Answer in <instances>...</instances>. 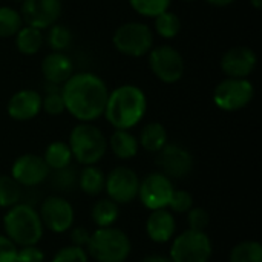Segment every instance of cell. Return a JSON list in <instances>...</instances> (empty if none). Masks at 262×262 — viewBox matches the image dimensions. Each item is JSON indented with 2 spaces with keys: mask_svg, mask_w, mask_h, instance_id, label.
I'll return each mask as SVG.
<instances>
[{
  "mask_svg": "<svg viewBox=\"0 0 262 262\" xmlns=\"http://www.w3.org/2000/svg\"><path fill=\"white\" fill-rule=\"evenodd\" d=\"M109 89L92 72H74L61 84L64 109L80 123H92L104 114Z\"/></svg>",
  "mask_w": 262,
  "mask_h": 262,
  "instance_id": "6da1fadb",
  "label": "cell"
},
{
  "mask_svg": "<svg viewBox=\"0 0 262 262\" xmlns=\"http://www.w3.org/2000/svg\"><path fill=\"white\" fill-rule=\"evenodd\" d=\"M147 111V97L143 89L135 84H121L109 92L104 117L107 123L121 130L135 127Z\"/></svg>",
  "mask_w": 262,
  "mask_h": 262,
  "instance_id": "7a4b0ae2",
  "label": "cell"
},
{
  "mask_svg": "<svg viewBox=\"0 0 262 262\" xmlns=\"http://www.w3.org/2000/svg\"><path fill=\"white\" fill-rule=\"evenodd\" d=\"M5 236L9 238L17 247L37 246L41 238L45 227L35 207L26 204H15L8 209L3 216Z\"/></svg>",
  "mask_w": 262,
  "mask_h": 262,
  "instance_id": "3957f363",
  "label": "cell"
},
{
  "mask_svg": "<svg viewBox=\"0 0 262 262\" xmlns=\"http://www.w3.org/2000/svg\"><path fill=\"white\" fill-rule=\"evenodd\" d=\"M68 146L75 160L81 166H95L107 150V138L100 127L92 123H78L69 134Z\"/></svg>",
  "mask_w": 262,
  "mask_h": 262,
  "instance_id": "277c9868",
  "label": "cell"
},
{
  "mask_svg": "<svg viewBox=\"0 0 262 262\" xmlns=\"http://www.w3.org/2000/svg\"><path fill=\"white\" fill-rule=\"evenodd\" d=\"M132 252L129 236L117 227H101L91 233L86 253L97 262H124Z\"/></svg>",
  "mask_w": 262,
  "mask_h": 262,
  "instance_id": "5b68a950",
  "label": "cell"
},
{
  "mask_svg": "<svg viewBox=\"0 0 262 262\" xmlns=\"http://www.w3.org/2000/svg\"><path fill=\"white\" fill-rule=\"evenodd\" d=\"M213 246L206 232L184 230L173 236L169 258L172 262H209Z\"/></svg>",
  "mask_w": 262,
  "mask_h": 262,
  "instance_id": "8992f818",
  "label": "cell"
},
{
  "mask_svg": "<svg viewBox=\"0 0 262 262\" xmlns=\"http://www.w3.org/2000/svg\"><path fill=\"white\" fill-rule=\"evenodd\" d=\"M112 43L118 52L127 57H143L154 48V32L146 23L127 21L115 29Z\"/></svg>",
  "mask_w": 262,
  "mask_h": 262,
  "instance_id": "52a82bcc",
  "label": "cell"
},
{
  "mask_svg": "<svg viewBox=\"0 0 262 262\" xmlns=\"http://www.w3.org/2000/svg\"><path fill=\"white\" fill-rule=\"evenodd\" d=\"M255 86L249 78H224L213 91V103L224 112H236L252 103Z\"/></svg>",
  "mask_w": 262,
  "mask_h": 262,
  "instance_id": "ba28073f",
  "label": "cell"
},
{
  "mask_svg": "<svg viewBox=\"0 0 262 262\" xmlns=\"http://www.w3.org/2000/svg\"><path fill=\"white\" fill-rule=\"evenodd\" d=\"M149 68L152 74L166 84L180 81L184 75V58L181 52L170 45H160L149 52Z\"/></svg>",
  "mask_w": 262,
  "mask_h": 262,
  "instance_id": "9c48e42d",
  "label": "cell"
},
{
  "mask_svg": "<svg viewBox=\"0 0 262 262\" xmlns=\"http://www.w3.org/2000/svg\"><path fill=\"white\" fill-rule=\"evenodd\" d=\"M45 229L52 233H64L74 226L75 212L72 204L60 196L51 195L40 203V210H37Z\"/></svg>",
  "mask_w": 262,
  "mask_h": 262,
  "instance_id": "30bf717a",
  "label": "cell"
},
{
  "mask_svg": "<svg viewBox=\"0 0 262 262\" xmlns=\"http://www.w3.org/2000/svg\"><path fill=\"white\" fill-rule=\"evenodd\" d=\"M173 190L175 187L169 177H166L161 172H154L140 180L138 198L141 204L150 212L167 209Z\"/></svg>",
  "mask_w": 262,
  "mask_h": 262,
  "instance_id": "8fae6325",
  "label": "cell"
},
{
  "mask_svg": "<svg viewBox=\"0 0 262 262\" xmlns=\"http://www.w3.org/2000/svg\"><path fill=\"white\" fill-rule=\"evenodd\" d=\"M138 189H140V178L130 167L120 166L112 169L106 175L104 190L107 193V198L117 203L118 206L129 204L134 200H137Z\"/></svg>",
  "mask_w": 262,
  "mask_h": 262,
  "instance_id": "7c38bea8",
  "label": "cell"
},
{
  "mask_svg": "<svg viewBox=\"0 0 262 262\" xmlns=\"http://www.w3.org/2000/svg\"><path fill=\"white\" fill-rule=\"evenodd\" d=\"M61 11V0H21L18 12L21 15L23 25L43 31L58 21Z\"/></svg>",
  "mask_w": 262,
  "mask_h": 262,
  "instance_id": "4fadbf2b",
  "label": "cell"
},
{
  "mask_svg": "<svg viewBox=\"0 0 262 262\" xmlns=\"http://www.w3.org/2000/svg\"><path fill=\"white\" fill-rule=\"evenodd\" d=\"M157 167L170 180H183L193 169L192 154L180 144H166L155 158Z\"/></svg>",
  "mask_w": 262,
  "mask_h": 262,
  "instance_id": "5bb4252c",
  "label": "cell"
},
{
  "mask_svg": "<svg viewBox=\"0 0 262 262\" xmlns=\"http://www.w3.org/2000/svg\"><path fill=\"white\" fill-rule=\"evenodd\" d=\"M49 167L40 155L23 154L20 155L11 167V177L21 187H37L49 177Z\"/></svg>",
  "mask_w": 262,
  "mask_h": 262,
  "instance_id": "9a60e30c",
  "label": "cell"
},
{
  "mask_svg": "<svg viewBox=\"0 0 262 262\" xmlns=\"http://www.w3.org/2000/svg\"><path fill=\"white\" fill-rule=\"evenodd\" d=\"M221 71L230 78H247L258 64L256 52L249 46H233L221 57Z\"/></svg>",
  "mask_w": 262,
  "mask_h": 262,
  "instance_id": "2e32d148",
  "label": "cell"
},
{
  "mask_svg": "<svg viewBox=\"0 0 262 262\" xmlns=\"http://www.w3.org/2000/svg\"><path fill=\"white\" fill-rule=\"evenodd\" d=\"M41 111V95L34 89H21L9 98L6 104L8 115L15 121H29Z\"/></svg>",
  "mask_w": 262,
  "mask_h": 262,
  "instance_id": "e0dca14e",
  "label": "cell"
},
{
  "mask_svg": "<svg viewBox=\"0 0 262 262\" xmlns=\"http://www.w3.org/2000/svg\"><path fill=\"white\" fill-rule=\"evenodd\" d=\"M177 232L175 215L169 209L152 210L146 220V233L150 241L164 244L173 239Z\"/></svg>",
  "mask_w": 262,
  "mask_h": 262,
  "instance_id": "ac0fdd59",
  "label": "cell"
},
{
  "mask_svg": "<svg viewBox=\"0 0 262 262\" xmlns=\"http://www.w3.org/2000/svg\"><path fill=\"white\" fill-rule=\"evenodd\" d=\"M41 74H43L46 83L61 86L74 74L72 60L64 52L52 51L41 61Z\"/></svg>",
  "mask_w": 262,
  "mask_h": 262,
  "instance_id": "d6986e66",
  "label": "cell"
},
{
  "mask_svg": "<svg viewBox=\"0 0 262 262\" xmlns=\"http://www.w3.org/2000/svg\"><path fill=\"white\" fill-rule=\"evenodd\" d=\"M107 147L118 160H130L138 154V138L129 130L115 129L107 140Z\"/></svg>",
  "mask_w": 262,
  "mask_h": 262,
  "instance_id": "ffe728a7",
  "label": "cell"
},
{
  "mask_svg": "<svg viewBox=\"0 0 262 262\" xmlns=\"http://www.w3.org/2000/svg\"><path fill=\"white\" fill-rule=\"evenodd\" d=\"M138 144L146 152H150V154L160 152L167 144V130H166V127L158 121L147 123L140 132Z\"/></svg>",
  "mask_w": 262,
  "mask_h": 262,
  "instance_id": "44dd1931",
  "label": "cell"
},
{
  "mask_svg": "<svg viewBox=\"0 0 262 262\" xmlns=\"http://www.w3.org/2000/svg\"><path fill=\"white\" fill-rule=\"evenodd\" d=\"M15 37V48L23 55H34L41 49V45L45 41V35L41 29H37L34 26L23 25Z\"/></svg>",
  "mask_w": 262,
  "mask_h": 262,
  "instance_id": "7402d4cb",
  "label": "cell"
},
{
  "mask_svg": "<svg viewBox=\"0 0 262 262\" xmlns=\"http://www.w3.org/2000/svg\"><path fill=\"white\" fill-rule=\"evenodd\" d=\"M104 181L106 175L97 166H83L78 173V189L89 196H98L104 190Z\"/></svg>",
  "mask_w": 262,
  "mask_h": 262,
  "instance_id": "603a6c76",
  "label": "cell"
},
{
  "mask_svg": "<svg viewBox=\"0 0 262 262\" xmlns=\"http://www.w3.org/2000/svg\"><path fill=\"white\" fill-rule=\"evenodd\" d=\"M118 215H120L118 204L109 198H101L95 201L91 209V220L97 226V229L112 227L117 223Z\"/></svg>",
  "mask_w": 262,
  "mask_h": 262,
  "instance_id": "cb8c5ba5",
  "label": "cell"
},
{
  "mask_svg": "<svg viewBox=\"0 0 262 262\" xmlns=\"http://www.w3.org/2000/svg\"><path fill=\"white\" fill-rule=\"evenodd\" d=\"M41 158L46 163V166L49 167V170H58V169L68 167L72 163L71 149H69L68 143H64V141H52L46 147Z\"/></svg>",
  "mask_w": 262,
  "mask_h": 262,
  "instance_id": "d4e9b609",
  "label": "cell"
},
{
  "mask_svg": "<svg viewBox=\"0 0 262 262\" xmlns=\"http://www.w3.org/2000/svg\"><path fill=\"white\" fill-rule=\"evenodd\" d=\"M48 181H49V186L57 193H71L78 187V172L72 166H68L58 170H51Z\"/></svg>",
  "mask_w": 262,
  "mask_h": 262,
  "instance_id": "484cf974",
  "label": "cell"
},
{
  "mask_svg": "<svg viewBox=\"0 0 262 262\" xmlns=\"http://www.w3.org/2000/svg\"><path fill=\"white\" fill-rule=\"evenodd\" d=\"M23 187L11 177L0 175V207L11 209L21 201Z\"/></svg>",
  "mask_w": 262,
  "mask_h": 262,
  "instance_id": "4316f807",
  "label": "cell"
},
{
  "mask_svg": "<svg viewBox=\"0 0 262 262\" xmlns=\"http://www.w3.org/2000/svg\"><path fill=\"white\" fill-rule=\"evenodd\" d=\"M41 111H45L48 115H52V117L61 115L66 111L64 101L61 97V86L46 83L45 97H41Z\"/></svg>",
  "mask_w": 262,
  "mask_h": 262,
  "instance_id": "83f0119b",
  "label": "cell"
},
{
  "mask_svg": "<svg viewBox=\"0 0 262 262\" xmlns=\"http://www.w3.org/2000/svg\"><path fill=\"white\" fill-rule=\"evenodd\" d=\"M154 29L163 38H175L181 31V20L175 12L166 11L155 17Z\"/></svg>",
  "mask_w": 262,
  "mask_h": 262,
  "instance_id": "f1b7e54d",
  "label": "cell"
},
{
  "mask_svg": "<svg viewBox=\"0 0 262 262\" xmlns=\"http://www.w3.org/2000/svg\"><path fill=\"white\" fill-rule=\"evenodd\" d=\"M230 262H262V246L258 241H243L230 252Z\"/></svg>",
  "mask_w": 262,
  "mask_h": 262,
  "instance_id": "f546056e",
  "label": "cell"
},
{
  "mask_svg": "<svg viewBox=\"0 0 262 262\" xmlns=\"http://www.w3.org/2000/svg\"><path fill=\"white\" fill-rule=\"evenodd\" d=\"M23 26L21 15L11 6H0V38L14 37Z\"/></svg>",
  "mask_w": 262,
  "mask_h": 262,
  "instance_id": "4dcf8cb0",
  "label": "cell"
},
{
  "mask_svg": "<svg viewBox=\"0 0 262 262\" xmlns=\"http://www.w3.org/2000/svg\"><path fill=\"white\" fill-rule=\"evenodd\" d=\"M46 41L54 52H64L72 43V32L64 25L55 23L48 28Z\"/></svg>",
  "mask_w": 262,
  "mask_h": 262,
  "instance_id": "1f68e13d",
  "label": "cell"
},
{
  "mask_svg": "<svg viewBox=\"0 0 262 262\" xmlns=\"http://www.w3.org/2000/svg\"><path fill=\"white\" fill-rule=\"evenodd\" d=\"M172 0H129L130 8L143 15V17H149V18H155L157 15L169 11Z\"/></svg>",
  "mask_w": 262,
  "mask_h": 262,
  "instance_id": "d6a6232c",
  "label": "cell"
},
{
  "mask_svg": "<svg viewBox=\"0 0 262 262\" xmlns=\"http://www.w3.org/2000/svg\"><path fill=\"white\" fill-rule=\"evenodd\" d=\"M192 207H193V196L186 190L175 189L167 209L175 215V213H187Z\"/></svg>",
  "mask_w": 262,
  "mask_h": 262,
  "instance_id": "836d02e7",
  "label": "cell"
},
{
  "mask_svg": "<svg viewBox=\"0 0 262 262\" xmlns=\"http://www.w3.org/2000/svg\"><path fill=\"white\" fill-rule=\"evenodd\" d=\"M88 259H89V256L86 253V249L71 244V246L61 247L54 255L51 262H88Z\"/></svg>",
  "mask_w": 262,
  "mask_h": 262,
  "instance_id": "e575fe53",
  "label": "cell"
},
{
  "mask_svg": "<svg viewBox=\"0 0 262 262\" xmlns=\"http://www.w3.org/2000/svg\"><path fill=\"white\" fill-rule=\"evenodd\" d=\"M187 223L190 230H198V232H206L210 223V215L206 209L203 207H192L187 212Z\"/></svg>",
  "mask_w": 262,
  "mask_h": 262,
  "instance_id": "d590c367",
  "label": "cell"
},
{
  "mask_svg": "<svg viewBox=\"0 0 262 262\" xmlns=\"http://www.w3.org/2000/svg\"><path fill=\"white\" fill-rule=\"evenodd\" d=\"M17 262H45V253L37 246H26L17 250Z\"/></svg>",
  "mask_w": 262,
  "mask_h": 262,
  "instance_id": "8d00e7d4",
  "label": "cell"
},
{
  "mask_svg": "<svg viewBox=\"0 0 262 262\" xmlns=\"http://www.w3.org/2000/svg\"><path fill=\"white\" fill-rule=\"evenodd\" d=\"M17 246L9 238L0 235V262H17Z\"/></svg>",
  "mask_w": 262,
  "mask_h": 262,
  "instance_id": "74e56055",
  "label": "cell"
},
{
  "mask_svg": "<svg viewBox=\"0 0 262 262\" xmlns=\"http://www.w3.org/2000/svg\"><path fill=\"white\" fill-rule=\"evenodd\" d=\"M89 238H91V232L86 227H74L71 232V244L72 246L86 249Z\"/></svg>",
  "mask_w": 262,
  "mask_h": 262,
  "instance_id": "f35d334b",
  "label": "cell"
},
{
  "mask_svg": "<svg viewBox=\"0 0 262 262\" xmlns=\"http://www.w3.org/2000/svg\"><path fill=\"white\" fill-rule=\"evenodd\" d=\"M141 262H172L169 256H161V255H150V256H146L143 258Z\"/></svg>",
  "mask_w": 262,
  "mask_h": 262,
  "instance_id": "ab89813d",
  "label": "cell"
},
{
  "mask_svg": "<svg viewBox=\"0 0 262 262\" xmlns=\"http://www.w3.org/2000/svg\"><path fill=\"white\" fill-rule=\"evenodd\" d=\"M207 3H210V5H213V6H220V8H223V6H229V5H232L235 0H206Z\"/></svg>",
  "mask_w": 262,
  "mask_h": 262,
  "instance_id": "60d3db41",
  "label": "cell"
},
{
  "mask_svg": "<svg viewBox=\"0 0 262 262\" xmlns=\"http://www.w3.org/2000/svg\"><path fill=\"white\" fill-rule=\"evenodd\" d=\"M250 5L255 8V9H261L262 8V0H250Z\"/></svg>",
  "mask_w": 262,
  "mask_h": 262,
  "instance_id": "b9f144b4",
  "label": "cell"
},
{
  "mask_svg": "<svg viewBox=\"0 0 262 262\" xmlns=\"http://www.w3.org/2000/svg\"><path fill=\"white\" fill-rule=\"evenodd\" d=\"M184 2H196V0H184Z\"/></svg>",
  "mask_w": 262,
  "mask_h": 262,
  "instance_id": "7bdbcfd3",
  "label": "cell"
}]
</instances>
